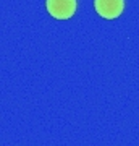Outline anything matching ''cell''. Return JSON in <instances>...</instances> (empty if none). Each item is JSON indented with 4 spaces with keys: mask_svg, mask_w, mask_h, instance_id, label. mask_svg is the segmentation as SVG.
<instances>
[{
    "mask_svg": "<svg viewBox=\"0 0 139 146\" xmlns=\"http://www.w3.org/2000/svg\"><path fill=\"white\" fill-rule=\"evenodd\" d=\"M47 10L57 20H70L76 11V0H47Z\"/></svg>",
    "mask_w": 139,
    "mask_h": 146,
    "instance_id": "obj_1",
    "label": "cell"
},
{
    "mask_svg": "<svg viewBox=\"0 0 139 146\" xmlns=\"http://www.w3.org/2000/svg\"><path fill=\"white\" fill-rule=\"evenodd\" d=\"M94 7L99 15L105 20H115L125 8L123 0H94Z\"/></svg>",
    "mask_w": 139,
    "mask_h": 146,
    "instance_id": "obj_2",
    "label": "cell"
}]
</instances>
